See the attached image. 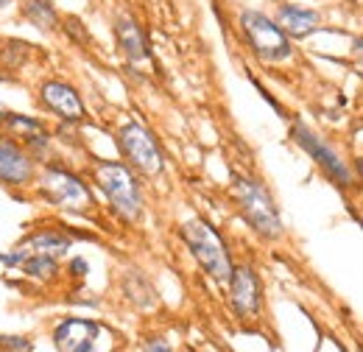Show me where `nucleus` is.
<instances>
[{"instance_id":"1","label":"nucleus","mask_w":363,"mask_h":352,"mask_svg":"<svg viewBox=\"0 0 363 352\" xmlns=\"http://www.w3.org/2000/svg\"><path fill=\"white\" fill-rule=\"evenodd\" d=\"M92 185L109 204V213L123 224H137L145 213L143 176L132 171L123 160H95L90 168Z\"/></svg>"},{"instance_id":"2","label":"nucleus","mask_w":363,"mask_h":352,"mask_svg":"<svg viewBox=\"0 0 363 352\" xmlns=\"http://www.w3.org/2000/svg\"><path fill=\"white\" fill-rule=\"evenodd\" d=\"M34 196L62 213H70V216L95 213V193H92L90 182L79 171H73L56 160L40 163L37 179H34Z\"/></svg>"},{"instance_id":"3","label":"nucleus","mask_w":363,"mask_h":352,"mask_svg":"<svg viewBox=\"0 0 363 352\" xmlns=\"http://www.w3.org/2000/svg\"><path fill=\"white\" fill-rule=\"evenodd\" d=\"M229 196L240 213V219L249 224V229L263 241H279L285 235V224L279 216V207L274 202V193L260 176L235 174L229 182Z\"/></svg>"},{"instance_id":"4","label":"nucleus","mask_w":363,"mask_h":352,"mask_svg":"<svg viewBox=\"0 0 363 352\" xmlns=\"http://www.w3.org/2000/svg\"><path fill=\"white\" fill-rule=\"evenodd\" d=\"M179 238H182V243L187 246V252L193 255V260L201 265V271H204L213 282L224 285L229 280L232 265H235L224 235H221L210 221L190 219L179 226Z\"/></svg>"},{"instance_id":"5","label":"nucleus","mask_w":363,"mask_h":352,"mask_svg":"<svg viewBox=\"0 0 363 352\" xmlns=\"http://www.w3.org/2000/svg\"><path fill=\"white\" fill-rule=\"evenodd\" d=\"M238 28L246 48L269 65H282L294 59V40L277 26L272 14L260 9H240L238 14Z\"/></svg>"},{"instance_id":"6","label":"nucleus","mask_w":363,"mask_h":352,"mask_svg":"<svg viewBox=\"0 0 363 352\" xmlns=\"http://www.w3.org/2000/svg\"><path fill=\"white\" fill-rule=\"evenodd\" d=\"M115 143H118V151H121L123 163L140 176L154 179V176H160L165 171L162 145H160L157 134L151 132L145 123H140V121L121 123L118 132H115Z\"/></svg>"},{"instance_id":"7","label":"nucleus","mask_w":363,"mask_h":352,"mask_svg":"<svg viewBox=\"0 0 363 352\" xmlns=\"http://www.w3.org/2000/svg\"><path fill=\"white\" fill-rule=\"evenodd\" d=\"M291 137H294V143L316 163L318 171L327 176L333 185H338V187H352V185H355V174H352L350 163L344 160V154H341L327 137H321L318 132H313L305 121H294Z\"/></svg>"},{"instance_id":"8","label":"nucleus","mask_w":363,"mask_h":352,"mask_svg":"<svg viewBox=\"0 0 363 352\" xmlns=\"http://www.w3.org/2000/svg\"><path fill=\"white\" fill-rule=\"evenodd\" d=\"M50 341L56 352H104L112 341V330L87 316H65L53 324Z\"/></svg>"},{"instance_id":"9","label":"nucleus","mask_w":363,"mask_h":352,"mask_svg":"<svg viewBox=\"0 0 363 352\" xmlns=\"http://www.w3.org/2000/svg\"><path fill=\"white\" fill-rule=\"evenodd\" d=\"M227 285L229 310L235 313L238 321H255L263 313V280L257 268L249 263L232 265Z\"/></svg>"},{"instance_id":"10","label":"nucleus","mask_w":363,"mask_h":352,"mask_svg":"<svg viewBox=\"0 0 363 352\" xmlns=\"http://www.w3.org/2000/svg\"><path fill=\"white\" fill-rule=\"evenodd\" d=\"M37 104L62 123L79 126L87 121V104L82 92L65 79H45L37 84Z\"/></svg>"},{"instance_id":"11","label":"nucleus","mask_w":363,"mask_h":352,"mask_svg":"<svg viewBox=\"0 0 363 352\" xmlns=\"http://www.w3.org/2000/svg\"><path fill=\"white\" fill-rule=\"evenodd\" d=\"M40 163L28 154L23 143L0 132V187L9 190H28L34 187Z\"/></svg>"},{"instance_id":"12","label":"nucleus","mask_w":363,"mask_h":352,"mask_svg":"<svg viewBox=\"0 0 363 352\" xmlns=\"http://www.w3.org/2000/svg\"><path fill=\"white\" fill-rule=\"evenodd\" d=\"M274 20L291 40H305L321 31V11L311 6H299V3H277Z\"/></svg>"},{"instance_id":"13","label":"nucleus","mask_w":363,"mask_h":352,"mask_svg":"<svg viewBox=\"0 0 363 352\" xmlns=\"http://www.w3.org/2000/svg\"><path fill=\"white\" fill-rule=\"evenodd\" d=\"M23 246L31 255H48V258H67L73 249V238L67 232V226H37L23 238Z\"/></svg>"},{"instance_id":"14","label":"nucleus","mask_w":363,"mask_h":352,"mask_svg":"<svg viewBox=\"0 0 363 352\" xmlns=\"http://www.w3.org/2000/svg\"><path fill=\"white\" fill-rule=\"evenodd\" d=\"M115 40L121 48V56L129 62V65H143L148 62L151 50H148V40H145V31L143 26L137 23L132 14H121L115 20Z\"/></svg>"},{"instance_id":"15","label":"nucleus","mask_w":363,"mask_h":352,"mask_svg":"<svg viewBox=\"0 0 363 352\" xmlns=\"http://www.w3.org/2000/svg\"><path fill=\"white\" fill-rule=\"evenodd\" d=\"M20 17H23L31 28H37V31H43V34L56 31L59 23H62L59 9L53 6V0H23V3H20Z\"/></svg>"},{"instance_id":"16","label":"nucleus","mask_w":363,"mask_h":352,"mask_svg":"<svg viewBox=\"0 0 363 352\" xmlns=\"http://www.w3.org/2000/svg\"><path fill=\"white\" fill-rule=\"evenodd\" d=\"M0 132L14 137L17 143H26L28 137L45 132V123H43L40 118H34V115H23V112H9V109H3V115H0Z\"/></svg>"},{"instance_id":"17","label":"nucleus","mask_w":363,"mask_h":352,"mask_svg":"<svg viewBox=\"0 0 363 352\" xmlns=\"http://www.w3.org/2000/svg\"><path fill=\"white\" fill-rule=\"evenodd\" d=\"M23 277L37 282V285H53L59 277H62V265L56 258H48V255H28L23 265H20Z\"/></svg>"},{"instance_id":"18","label":"nucleus","mask_w":363,"mask_h":352,"mask_svg":"<svg viewBox=\"0 0 363 352\" xmlns=\"http://www.w3.org/2000/svg\"><path fill=\"white\" fill-rule=\"evenodd\" d=\"M31 56V45L23 40H3L0 50V70H20Z\"/></svg>"},{"instance_id":"19","label":"nucleus","mask_w":363,"mask_h":352,"mask_svg":"<svg viewBox=\"0 0 363 352\" xmlns=\"http://www.w3.org/2000/svg\"><path fill=\"white\" fill-rule=\"evenodd\" d=\"M0 350L6 352H34V341L14 333H0Z\"/></svg>"},{"instance_id":"20","label":"nucleus","mask_w":363,"mask_h":352,"mask_svg":"<svg viewBox=\"0 0 363 352\" xmlns=\"http://www.w3.org/2000/svg\"><path fill=\"white\" fill-rule=\"evenodd\" d=\"M62 31L65 34H70L73 37V43L82 45V43H90V34H87V28H84V23L79 20V17H62Z\"/></svg>"},{"instance_id":"21","label":"nucleus","mask_w":363,"mask_h":352,"mask_svg":"<svg viewBox=\"0 0 363 352\" xmlns=\"http://www.w3.org/2000/svg\"><path fill=\"white\" fill-rule=\"evenodd\" d=\"M31 252L20 243V246H14V249H9V252H0V265L3 268H9V271H14V268H20L23 265V260L28 258Z\"/></svg>"},{"instance_id":"22","label":"nucleus","mask_w":363,"mask_h":352,"mask_svg":"<svg viewBox=\"0 0 363 352\" xmlns=\"http://www.w3.org/2000/svg\"><path fill=\"white\" fill-rule=\"evenodd\" d=\"M62 271H67V274L79 282V280H84V277L90 274V260H84V258H73V260L67 263V268H62Z\"/></svg>"},{"instance_id":"23","label":"nucleus","mask_w":363,"mask_h":352,"mask_svg":"<svg viewBox=\"0 0 363 352\" xmlns=\"http://www.w3.org/2000/svg\"><path fill=\"white\" fill-rule=\"evenodd\" d=\"M143 352H174V347L162 339V336H148L143 341Z\"/></svg>"},{"instance_id":"24","label":"nucleus","mask_w":363,"mask_h":352,"mask_svg":"<svg viewBox=\"0 0 363 352\" xmlns=\"http://www.w3.org/2000/svg\"><path fill=\"white\" fill-rule=\"evenodd\" d=\"M11 3H14V0H0V11H3V9H9Z\"/></svg>"},{"instance_id":"25","label":"nucleus","mask_w":363,"mask_h":352,"mask_svg":"<svg viewBox=\"0 0 363 352\" xmlns=\"http://www.w3.org/2000/svg\"><path fill=\"white\" fill-rule=\"evenodd\" d=\"M0 50H3V37H0Z\"/></svg>"},{"instance_id":"26","label":"nucleus","mask_w":363,"mask_h":352,"mask_svg":"<svg viewBox=\"0 0 363 352\" xmlns=\"http://www.w3.org/2000/svg\"><path fill=\"white\" fill-rule=\"evenodd\" d=\"M0 115H3V104H0Z\"/></svg>"},{"instance_id":"27","label":"nucleus","mask_w":363,"mask_h":352,"mask_svg":"<svg viewBox=\"0 0 363 352\" xmlns=\"http://www.w3.org/2000/svg\"><path fill=\"white\" fill-rule=\"evenodd\" d=\"M0 352H6V350H0Z\"/></svg>"},{"instance_id":"28","label":"nucleus","mask_w":363,"mask_h":352,"mask_svg":"<svg viewBox=\"0 0 363 352\" xmlns=\"http://www.w3.org/2000/svg\"><path fill=\"white\" fill-rule=\"evenodd\" d=\"M0 79H3V76H0Z\"/></svg>"}]
</instances>
